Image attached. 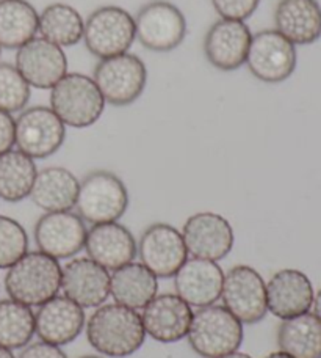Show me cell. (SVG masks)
Masks as SVG:
<instances>
[{
  "instance_id": "1",
  "label": "cell",
  "mask_w": 321,
  "mask_h": 358,
  "mask_svg": "<svg viewBox=\"0 0 321 358\" xmlns=\"http://www.w3.org/2000/svg\"><path fill=\"white\" fill-rule=\"evenodd\" d=\"M89 346L110 358H126L143 346L146 331L137 310L119 303L98 306L87 322Z\"/></svg>"
},
{
  "instance_id": "2",
  "label": "cell",
  "mask_w": 321,
  "mask_h": 358,
  "mask_svg": "<svg viewBox=\"0 0 321 358\" xmlns=\"http://www.w3.org/2000/svg\"><path fill=\"white\" fill-rule=\"evenodd\" d=\"M59 259L43 252H27L5 275V291L11 300L27 306H41L61 287Z\"/></svg>"
},
{
  "instance_id": "3",
  "label": "cell",
  "mask_w": 321,
  "mask_h": 358,
  "mask_svg": "<svg viewBox=\"0 0 321 358\" xmlns=\"http://www.w3.org/2000/svg\"><path fill=\"white\" fill-rule=\"evenodd\" d=\"M187 338L197 355L216 358L239 350L243 343V324L226 306L209 305L193 313Z\"/></svg>"
},
{
  "instance_id": "4",
  "label": "cell",
  "mask_w": 321,
  "mask_h": 358,
  "mask_svg": "<svg viewBox=\"0 0 321 358\" xmlns=\"http://www.w3.org/2000/svg\"><path fill=\"white\" fill-rule=\"evenodd\" d=\"M50 108L64 126L83 129L93 126L104 113L105 101L96 82L85 74H66L50 92Z\"/></svg>"
},
{
  "instance_id": "5",
  "label": "cell",
  "mask_w": 321,
  "mask_h": 358,
  "mask_svg": "<svg viewBox=\"0 0 321 358\" xmlns=\"http://www.w3.org/2000/svg\"><path fill=\"white\" fill-rule=\"evenodd\" d=\"M127 206V189L114 173L98 170L80 181L75 208L83 222L91 225L118 222L126 214Z\"/></svg>"
},
{
  "instance_id": "6",
  "label": "cell",
  "mask_w": 321,
  "mask_h": 358,
  "mask_svg": "<svg viewBox=\"0 0 321 358\" xmlns=\"http://www.w3.org/2000/svg\"><path fill=\"white\" fill-rule=\"evenodd\" d=\"M135 38V19L124 8L113 5L93 11L83 29L87 49L100 60L126 54Z\"/></svg>"
},
{
  "instance_id": "7",
  "label": "cell",
  "mask_w": 321,
  "mask_h": 358,
  "mask_svg": "<svg viewBox=\"0 0 321 358\" xmlns=\"http://www.w3.org/2000/svg\"><path fill=\"white\" fill-rule=\"evenodd\" d=\"M93 80L98 85L105 104L130 106L143 94L147 69L143 60L133 54H121L104 59L94 69Z\"/></svg>"
},
{
  "instance_id": "8",
  "label": "cell",
  "mask_w": 321,
  "mask_h": 358,
  "mask_svg": "<svg viewBox=\"0 0 321 358\" xmlns=\"http://www.w3.org/2000/svg\"><path fill=\"white\" fill-rule=\"evenodd\" d=\"M138 41L152 52H170L181 46L187 35V19L176 5L154 0L138 11L135 19Z\"/></svg>"
},
{
  "instance_id": "9",
  "label": "cell",
  "mask_w": 321,
  "mask_h": 358,
  "mask_svg": "<svg viewBox=\"0 0 321 358\" xmlns=\"http://www.w3.org/2000/svg\"><path fill=\"white\" fill-rule=\"evenodd\" d=\"M64 138L66 127L50 107H31L16 118L15 145L33 161L54 156L63 146Z\"/></svg>"
},
{
  "instance_id": "10",
  "label": "cell",
  "mask_w": 321,
  "mask_h": 358,
  "mask_svg": "<svg viewBox=\"0 0 321 358\" xmlns=\"http://www.w3.org/2000/svg\"><path fill=\"white\" fill-rule=\"evenodd\" d=\"M221 299L241 324H257L265 317L267 285L255 268L240 264L224 275Z\"/></svg>"
},
{
  "instance_id": "11",
  "label": "cell",
  "mask_w": 321,
  "mask_h": 358,
  "mask_svg": "<svg viewBox=\"0 0 321 358\" xmlns=\"http://www.w3.org/2000/svg\"><path fill=\"white\" fill-rule=\"evenodd\" d=\"M297 62L294 44L278 30H262L253 35L246 63L255 79L267 84H279L294 73Z\"/></svg>"
},
{
  "instance_id": "12",
  "label": "cell",
  "mask_w": 321,
  "mask_h": 358,
  "mask_svg": "<svg viewBox=\"0 0 321 358\" xmlns=\"http://www.w3.org/2000/svg\"><path fill=\"white\" fill-rule=\"evenodd\" d=\"M138 255L141 264L157 278L174 277L188 259L182 233L168 223H154L146 229L140 239Z\"/></svg>"
},
{
  "instance_id": "13",
  "label": "cell",
  "mask_w": 321,
  "mask_h": 358,
  "mask_svg": "<svg viewBox=\"0 0 321 358\" xmlns=\"http://www.w3.org/2000/svg\"><path fill=\"white\" fill-rule=\"evenodd\" d=\"M182 238L193 258L220 261L234 248V229L227 219L215 213H197L185 222Z\"/></svg>"
},
{
  "instance_id": "14",
  "label": "cell",
  "mask_w": 321,
  "mask_h": 358,
  "mask_svg": "<svg viewBox=\"0 0 321 358\" xmlns=\"http://www.w3.org/2000/svg\"><path fill=\"white\" fill-rule=\"evenodd\" d=\"M88 229L79 214L46 213L35 225V242L40 252L55 259L75 257L85 247Z\"/></svg>"
},
{
  "instance_id": "15",
  "label": "cell",
  "mask_w": 321,
  "mask_h": 358,
  "mask_svg": "<svg viewBox=\"0 0 321 358\" xmlns=\"http://www.w3.org/2000/svg\"><path fill=\"white\" fill-rule=\"evenodd\" d=\"M16 69L30 87L52 90L68 74V59L60 46L35 36L17 49Z\"/></svg>"
},
{
  "instance_id": "16",
  "label": "cell",
  "mask_w": 321,
  "mask_h": 358,
  "mask_svg": "<svg viewBox=\"0 0 321 358\" xmlns=\"http://www.w3.org/2000/svg\"><path fill=\"white\" fill-rule=\"evenodd\" d=\"M253 34L243 21L220 19L209 29L204 52L211 66L220 71H235L246 63Z\"/></svg>"
},
{
  "instance_id": "17",
  "label": "cell",
  "mask_w": 321,
  "mask_h": 358,
  "mask_svg": "<svg viewBox=\"0 0 321 358\" xmlns=\"http://www.w3.org/2000/svg\"><path fill=\"white\" fill-rule=\"evenodd\" d=\"M191 319V306L177 294L156 296L141 313L146 335L163 344L184 340L188 335Z\"/></svg>"
},
{
  "instance_id": "18",
  "label": "cell",
  "mask_w": 321,
  "mask_h": 358,
  "mask_svg": "<svg viewBox=\"0 0 321 358\" xmlns=\"http://www.w3.org/2000/svg\"><path fill=\"white\" fill-rule=\"evenodd\" d=\"M61 289L82 308H98L110 296V273L93 259L77 258L63 267Z\"/></svg>"
},
{
  "instance_id": "19",
  "label": "cell",
  "mask_w": 321,
  "mask_h": 358,
  "mask_svg": "<svg viewBox=\"0 0 321 358\" xmlns=\"http://www.w3.org/2000/svg\"><path fill=\"white\" fill-rule=\"evenodd\" d=\"M85 327V311L66 296H55L35 315V334L43 343L66 346Z\"/></svg>"
},
{
  "instance_id": "20",
  "label": "cell",
  "mask_w": 321,
  "mask_h": 358,
  "mask_svg": "<svg viewBox=\"0 0 321 358\" xmlns=\"http://www.w3.org/2000/svg\"><path fill=\"white\" fill-rule=\"evenodd\" d=\"M88 258L107 271H117L132 263L138 253L133 234L118 222L100 223L88 229L85 247Z\"/></svg>"
},
{
  "instance_id": "21",
  "label": "cell",
  "mask_w": 321,
  "mask_h": 358,
  "mask_svg": "<svg viewBox=\"0 0 321 358\" xmlns=\"http://www.w3.org/2000/svg\"><path fill=\"white\" fill-rule=\"evenodd\" d=\"M224 273L215 261L191 258L174 275L177 296L190 306L204 308L221 299Z\"/></svg>"
},
{
  "instance_id": "22",
  "label": "cell",
  "mask_w": 321,
  "mask_h": 358,
  "mask_svg": "<svg viewBox=\"0 0 321 358\" xmlns=\"http://www.w3.org/2000/svg\"><path fill=\"white\" fill-rule=\"evenodd\" d=\"M313 287L309 277L294 268L276 272L267 283V305L276 317L290 319L309 313Z\"/></svg>"
},
{
  "instance_id": "23",
  "label": "cell",
  "mask_w": 321,
  "mask_h": 358,
  "mask_svg": "<svg viewBox=\"0 0 321 358\" xmlns=\"http://www.w3.org/2000/svg\"><path fill=\"white\" fill-rule=\"evenodd\" d=\"M274 24L294 46L313 44L321 38V5L318 0H279Z\"/></svg>"
},
{
  "instance_id": "24",
  "label": "cell",
  "mask_w": 321,
  "mask_h": 358,
  "mask_svg": "<svg viewBox=\"0 0 321 358\" xmlns=\"http://www.w3.org/2000/svg\"><path fill=\"white\" fill-rule=\"evenodd\" d=\"M79 179L63 167H49L38 171L30 198L46 213H64L75 208Z\"/></svg>"
},
{
  "instance_id": "25",
  "label": "cell",
  "mask_w": 321,
  "mask_h": 358,
  "mask_svg": "<svg viewBox=\"0 0 321 358\" xmlns=\"http://www.w3.org/2000/svg\"><path fill=\"white\" fill-rule=\"evenodd\" d=\"M157 277L141 263H128L113 271L110 294L114 303L132 310H143L157 296Z\"/></svg>"
},
{
  "instance_id": "26",
  "label": "cell",
  "mask_w": 321,
  "mask_h": 358,
  "mask_svg": "<svg viewBox=\"0 0 321 358\" xmlns=\"http://www.w3.org/2000/svg\"><path fill=\"white\" fill-rule=\"evenodd\" d=\"M278 346L293 358H321V321L311 313L284 319L278 330Z\"/></svg>"
},
{
  "instance_id": "27",
  "label": "cell",
  "mask_w": 321,
  "mask_h": 358,
  "mask_svg": "<svg viewBox=\"0 0 321 358\" xmlns=\"http://www.w3.org/2000/svg\"><path fill=\"white\" fill-rule=\"evenodd\" d=\"M40 15L27 0H0V48L19 49L38 34Z\"/></svg>"
},
{
  "instance_id": "28",
  "label": "cell",
  "mask_w": 321,
  "mask_h": 358,
  "mask_svg": "<svg viewBox=\"0 0 321 358\" xmlns=\"http://www.w3.org/2000/svg\"><path fill=\"white\" fill-rule=\"evenodd\" d=\"M38 175L36 164L19 150L0 155V198L19 203L30 196Z\"/></svg>"
},
{
  "instance_id": "29",
  "label": "cell",
  "mask_w": 321,
  "mask_h": 358,
  "mask_svg": "<svg viewBox=\"0 0 321 358\" xmlns=\"http://www.w3.org/2000/svg\"><path fill=\"white\" fill-rule=\"evenodd\" d=\"M85 22L80 13L66 3H52L40 15L38 31L41 38L60 48L75 46L83 40Z\"/></svg>"
},
{
  "instance_id": "30",
  "label": "cell",
  "mask_w": 321,
  "mask_h": 358,
  "mask_svg": "<svg viewBox=\"0 0 321 358\" xmlns=\"http://www.w3.org/2000/svg\"><path fill=\"white\" fill-rule=\"evenodd\" d=\"M35 335V315L30 306L0 300V348L16 350L27 346Z\"/></svg>"
},
{
  "instance_id": "31",
  "label": "cell",
  "mask_w": 321,
  "mask_h": 358,
  "mask_svg": "<svg viewBox=\"0 0 321 358\" xmlns=\"http://www.w3.org/2000/svg\"><path fill=\"white\" fill-rule=\"evenodd\" d=\"M30 85L10 63H0V110L21 112L30 101Z\"/></svg>"
},
{
  "instance_id": "32",
  "label": "cell",
  "mask_w": 321,
  "mask_h": 358,
  "mask_svg": "<svg viewBox=\"0 0 321 358\" xmlns=\"http://www.w3.org/2000/svg\"><path fill=\"white\" fill-rule=\"evenodd\" d=\"M29 252V236L15 219L0 215V268H10Z\"/></svg>"
},
{
  "instance_id": "33",
  "label": "cell",
  "mask_w": 321,
  "mask_h": 358,
  "mask_svg": "<svg viewBox=\"0 0 321 358\" xmlns=\"http://www.w3.org/2000/svg\"><path fill=\"white\" fill-rule=\"evenodd\" d=\"M260 0H211L215 11L221 19H234L245 22L254 15Z\"/></svg>"
},
{
  "instance_id": "34",
  "label": "cell",
  "mask_w": 321,
  "mask_h": 358,
  "mask_svg": "<svg viewBox=\"0 0 321 358\" xmlns=\"http://www.w3.org/2000/svg\"><path fill=\"white\" fill-rule=\"evenodd\" d=\"M16 137V120L11 113L0 110V155L8 152L15 146Z\"/></svg>"
},
{
  "instance_id": "35",
  "label": "cell",
  "mask_w": 321,
  "mask_h": 358,
  "mask_svg": "<svg viewBox=\"0 0 321 358\" xmlns=\"http://www.w3.org/2000/svg\"><path fill=\"white\" fill-rule=\"evenodd\" d=\"M17 358H68L66 354L59 346H52L47 343L27 344Z\"/></svg>"
},
{
  "instance_id": "36",
  "label": "cell",
  "mask_w": 321,
  "mask_h": 358,
  "mask_svg": "<svg viewBox=\"0 0 321 358\" xmlns=\"http://www.w3.org/2000/svg\"><path fill=\"white\" fill-rule=\"evenodd\" d=\"M313 311H315V316L321 321V289L318 291L317 297H313Z\"/></svg>"
},
{
  "instance_id": "37",
  "label": "cell",
  "mask_w": 321,
  "mask_h": 358,
  "mask_svg": "<svg viewBox=\"0 0 321 358\" xmlns=\"http://www.w3.org/2000/svg\"><path fill=\"white\" fill-rule=\"evenodd\" d=\"M216 358H253L251 355L248 354H243V352H230V354H226V355H221V357H216Z\"/></svg>"
},
{
  "instance_id": "38",
  "label": "cell",
  "mask_w": 321,
  "mask_h": 358,
  "mask_svg": "<svg viewBox=\"0 0 321 358\" xmlns=\"http://www.w3.org/2000/svg\"><path fill=\"white\" fill-rule=\"evenodd\" d=\"M0 358H16L13 355V352L10 349H5V348H0Z\"/></svg>"
},
{
  "instance_id": "39",
  "label": "cell",
  "mask_w": 321,
  "mask_h": 358,
  "mask_svg": "<svg viewBox=\"0 0 321 358\" xmlns=\"http://www.w3.org/2000/svg\"><path fill=\"white\" fill-rule=\"evenodd\" d=\"M265 358H293V357H290L288 354H285V352H282V350H279V352H273V354H269V355L265 357Z\"/></svg>"
},
{
  "instance_id": "40",
  "label": "cell",
  "mask_w": 321,
  "mask_h": 358,
  "mask_svg": "<svg viewBox=\"0 0 321 358\" xmlns=\"http://www.w3.org/2000/svg\"><path fill=\"white\" fill-rule=\"evenodd\" d=\"M80 358H100L98 355H85V357H80Z\"/></svg>"
},
{
  "instance_id": "41",
  "label": "cell",
  "mask_w": 321,
  "mask_h": 358,
  "mask_svg": "<svg viewBox=\"0 0 321 358\" xmlns=\"http://www.w3.org/2000/svg\"><path fill=\"white\" fill-rule=\"evenodd\" d=\"M0 54H2V48H0Z\"/></svg>"
}]
</instances>
